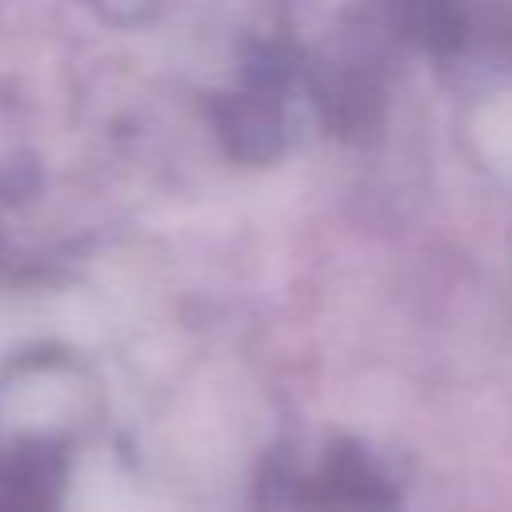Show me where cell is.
<instances>
[{"label":"cell","instance_id":"1","mask_svg":"<svg viewBox=\"0 0 512 512\" xmlns=\"http://www.w3.org/2000/svg\"><path fill=\"white\" fill-rule=\"evenodd\" d=\"M304 100V52L288 40H256L240 84L212 108L220 148L244 168H268L292 148V108Z\"/></svg>","mask_w":512,"mask_h":512}]
</instances>
